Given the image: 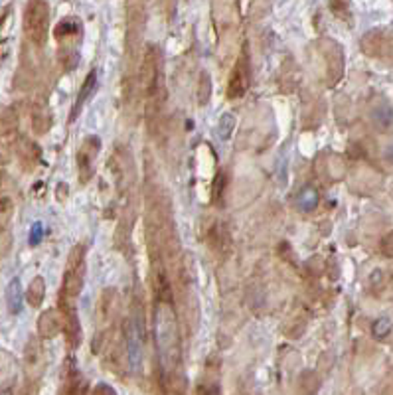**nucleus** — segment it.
<instances>
[{"label": "nucleus", "mask_w": 393, "mask_h": 395, "mask_svg": "<svg viewBox=\"0 0 393 395\" xmlns=\"http://www.w3.org/2000/svg\"><path fill=\"white\" fill-rule=\"evenodd\" d=\"M50 30V6L46 0H28L24 8V32L28 40L42 48Z\"/></svg>", "instance_id": "7ed1b4c3"}, {"label": "nucleus", "mask_w": 393, "mask_h": 395, "mask_svg": "<svg viewBox=\"0 0 393 395\" xmlns=\"http://www.w3.org/2000/svg\"><path fill=\"white\" fill-rule=\"evenodd\" d=\"M233 129H236V117H233L231 113H225L222 119H220V125H218V135H220V138H223V140H227V138L231 137Z\"/></svg>", "instance_id": "5701e85b"}, {"label": "nucleus", "mask_w": 393, "mask_h": 395, "mask_svg": "<svg viewBox=\"0 0 393 395\" xmlns=\"http://www.w3.org/2000/svg\"><path fill=\"white\" fill-rule=\"evenodd\" d=\"M42 235H44V225L38 222L30 229V245H38L42 241Z\"/></svg>", "instance_id": "c756f323"}, {"label": "nucleus", "mask_w": 393, "mask_h": 395, "mask_svg": "<svg viewBox=\"0 0 393 395\" xmlns=\"http://www.w3.org/2000/svg\"><path fill=\"white\" fill-rule=\"evenodd\" d=\"M12 207V202H10V198H2L0 200V214H6L8 209Z\"/></svg>", "instance_id": "473e14b6"}, {"label": "nucleus", "mask_w": 393, "mask_h": 395, "mask_svg": "<svg viewBox=\"0 0 393 395\" xmlns=\"http://www.w3.org/2000/svg\"><path fill=\"white\" fill-rule=\"evenodd\" d=\"M381 253H383L385 257L393 259V231L388 233V235L381 240Z\"/></svg>", "instance_id": "c85d7f7f"}, {"label": "nucleus", "mask_w": 393, "mask_h": 395, "mask_svg": "<svg viewBox=\"0 0 393 395\" xmlns=\"http://www.w3.org/2000/svg\"><path fill=\"white\" fill-rule=\"evenodd\" d=\"M156 2H158V8H160L162 16L170 22L172 18H174V12H176V4H178V0H156Z\"/></svg>", "instance_id": "bb28decb"}, {"label": "nucleus", "mask_w": 393, "mask_h": 395, "mask_svg": "<svg viewBox=\"0 0 393 395\" xmlns=\"http://www.w3.org/2000/svg\"><path fill=\"white\" fill-rule=\"evenodd\" d=\"M198 395H218V390L210 383H200L198 385Z\"/></svg>", "instance_id": "2f4dec72"}, {"label": "nucleus", "mask_w": 393, "mask_h": 395, "mask_svg": "<svg viewBox=\"0 0 393 395\" xmlns=\"http://www.w3.org/2000/svg\"><path fill=\"white\" fill-rule=\"evenodd\" d=\"M322 46V55L326 60V66H328V79H330V86H334L344 73V53L342 48L334 42V40H322L320 42Z\"/></svg>", "instance_id": "1a4fd4ad"}, {"label": "nucleus", "mask_w": 393, "mask_h": 395, "mask_svg": "<svg viewBox=\"0 0 393 395\" xmlns=\"http://www.w3.org/2000/svg\"><path fill=\"white\" fill-rule=\"evenodd\" d=\"M320 383H322V379L314 370H305L296 378V390L301 395H314L320 390Z\"/></svg>", "instance_id": "dca6fc26"}, {"label": "nucleus", "mask_w": 393, "mask_h": 395, "mask_svg": "<svg viewBox=\"0 0 393 395\" xmlns=\"http://www.w3.org/2000/svg\"><path fill=\"white\" fill-rule=\"evenodd\" d=\"M210 97H212V77L207 71H202L200 81H198V103L207 105Z\"/></svg>", "instance_id": "4be33fe9"}, {"label": "nucleus", "mask_w": 393, "mask_h": 395, "mask_svg": "<svg viewBox=\"0 0 393 395\" xmlns=\"http://www.w3.org/2000/svg\"><path fill=\"white\" fill-rule=\"evenodd\" d=\"M374 125L381 133H392L393 131V109L388 101H379L372 111Z\"/></svg>", "instance_id": "2eb2a0df"}, {"label": "nucleus", "mask_w": 393, "mask_h": 395, "mask_svg": "<svg viewBox=\"0 0 393 395\" xmlns=\"http://www.w3.org/2000/svg\"><path fill=\"white\" fill-rule=\"evenodd\" d=\"M225 186H227V176H225V172H220V174L216 176V182H214V200H220V198H222Z\"/></svg>", "instance_id": "cd10ccee"}, {"label": "nucleus", "mask_w": 393, "mask_h": 395, "mask_svg": "<svg viewBox=\"0 0 393 395\" xmlns=\"http://www.w3.org/2000/svg\"><path fill=\"white\" fill-rule=\"evenodd\" d=\"M149 0H127V52L133 53L140 44L147 22Z\"/></svg>", "instance_id": "39448f33"}, {"label": "nucleus", "mask_w": 393, "mask_h": 395, "mask_svg": "<svg viewBox=\"0 0 393 395\" xmlns=\"http://www.w3.org/2000/svg\"><path fill=\"white\" fill-rule=\"evenodd\" d=\"M99 146H101V140L97 137L86 138V142L81 144L79 153H77V168H79V178L81 182L86 184L91 176V166H93V158L99 153Z\"/></svg>", "instance_id": "9d476101"}, {"label": "nucleus", "mask_w": 393, "mask_h": 395, "mask_svg": "<svg viewBox=\"0 0 393 395\" xmlns=\"http://www.w3.org/2000/svg\"><path fill=\"white\" fill-rule=\"evenodd\" d=\"M91 395H117V392H115L111 385H107V383H99V385L93 390V394Z\"/></svg>", "instance_id": "7c9ffc66"}, {"label": "nucleus", "mask_w": 393, "mask_h": 395, "mask_svg": "<svg viewBox=\"0 0 393 395\" xmlns=\"http://www.w3.org/2000/svg\"><path fill=\"white\" fill-rule=\"evenodd\" d=\"M58 395H89V381L77 370L75 360L71 356L64 364L62 387H60V394Z\"/></svg>", "instance_id": "6e6552de"}, {"label": "nucleus", "mask_w": 393, "mask_h": 395, "mask_svg": "<svg viewBox=\"0 0 393 395\" xmlns=\"http://www.w3.org/2000/svg\"><path fill=\"white\" fill-rule=\"evenodd\" d=\"M60 330H62V316L58 314V310H44L40 314V318H38V334H40V338H44V340L55 338Z\"/></svg>", "instance_id": "9b49d317"}, {"label": "nucleus", "mask_w": 393, "mask_h": 395, "mask_svg": "<svg viewBox=\"0 0 393 395\" xmlns=\"http://www.w3.org/2000/svg\"><path fill=\"white\" fill-rule=\"evenodd\" d=\"M328 6L336 18H342V20L350 18V0H328Z\"/></svg>", "instance_id": "b1692460"}, {"label": "nucleus", "mask_w": 393, "mask_h": 395, "mask_svg": "<svg viewBox=\"0 0 393 395\" xmlns=\"http://www.w3.org/2000/svg\"><path fill=\"white\" fill-rule=\"evenodd\" d=\"M51 127V113L48 105L44 101H38L32 107V129L38 135H46Z\"/></svg>", "instance_id": "4468645a"}, {"label": "nucleus", "mask_w": 393, "mask_h": 395, "mask_svg": "<svg viewBox=\"0 0 393 395\" xmlns=\"http://www.w3.org/2000/svg\"><path fill=\"white\" fill-rule=\"evenodd\" d=\"M55 40L58 42H66L69 38H73L75 34H79V26H77V22L73 20V18H66V20H62L58 26H55Z\"/></svg>", "instance_id": "412c9836"}, {"label": "nucleus", "mask_w": 393, "mask_h": 395, "mask_svg": "<svg viewBox=\"0 0 393 395\" xmlns=\"http://www.w3.org/2000/svg\"><path fill=\"white\" fill-rule=\"evenodd\" d=\"M6 305L10 314H20L22 310V285L20 279H12L6 287Z\"/></svg>", "instance_id": "a211bd4d"}, {"label": "nucleus", "mask_w": 393, "mask_h": 395, "mask_svg": "<svg viewBox=\"0 0 393 395\" xmlns=\"http://www.w3.org/2000/svg\"><path fill=\"white\" fill-rule=\"evenodd\" d=\"M40 358H42V348H40V342L38 338L32 336L28 344H26V350H24V361H26V368L28 370H34L36 366L40 364Z\"/></svg>", "instance_id": "aec40b11"}, {"label": "nucleus", "mask_w": 393, "mask_h": 395, "mask_svg": "<svg viewBox=\"0 0 393 395\" xmlns=\"http://www.w3.org/2000/svg\"><path fill=\"white\" fill-rule=\"evenodd\" d=\"M58 310L62 316V330L66 334V342L71 350H75L81 344V324L77 318L75 301H60L58 298Z\"/></svg>", "instance_id": "0eeeda50"}, {"label": "nucleus", "mask_w": 393, "mask_h": 395, "mask_svg": "<svg viewBox=\"0 0 393 395\" xmlns=\"http://www.w3.org/2000/svg\"><path fill=\"white\" fill-rule=\"evenodd\" d=\"M154 332H156V344L160 348V356L166 370H174L180 364V340H178L176 318L168 303L158 301L154 307Z\"/></svg>", "instance_id": "f257e3e1"}, {"label": "nucleus", "mask_w": 393, "mask_h": 395, "mask_svg": "<svg viewBox=\"0 0 393 395\" xmlns=\"http://www.w3.org/2000/svg\"><path fill=\"white\" fill-rule=\"evenodd\" d=\"M0 188H2V174H0Z\"/></svg>", "instance_id": "f704fd0d"}, {"label": "nucleus", "mask_w": 393, "mask_h": 395, "mask_svg": "<svg viewBox=\"0 0 393 395\" xmlns=\"http://www.w3.org/2000/svg\"><path fill=\"white\" fill-rule=\"evenodd\" d=\"M140 87L147 95L149 101H156L158 95H162L160 87V52L156 46H149L144 58H142V68H140ZM162 101V99H158Z\"/></svg>", "instance_id": "20e7f679"}, {"label": "nucleus", "mask_w": 393, "mask_h": 395, "mask_svg": "<svg viewBox=\"0 0 393 395\" xmlns=\"http://www.w3.org/2000/svg\"><path fill=\"white\" fill-rule=\"evenodd\" d=\"M18 153L22 156V160H32V162L40 160V149H38V144L30 142V140H24Z\"/></svg>", "instance_id": "393cba45"}, {"label": "nucleus", "mask_w": 393, "mask_h": 395, "mask_svg": "<svg viewBox=\"0 0 393 395\" xmlns=\"http://www.w3.org/2000/svg\"><path fill=\"white\" fill-rule=\"evenodd\" d=\"M44 296H46V281L42 277H34L32 283L28 285V291H26V301L30 307H42L44 303Z\"/></svg>", "instance_id": "f3484780"}, {"label": "nucleus", "mask_w": 393, "mask_h": 395, "mask_svg": "<svg viewBox=\"0 0 393 395\" xmlns=\"http://www.w3.org/2000/svg\"><path fill=\"white\" fill-rule=\"evenodd\" d=\"M86 281V245H75L69 251L64 283L60 289V301H75L84 289Z\"/></svg>", "instance_id": "f03ea898"}, {"label": "nucleus", "mask_w": 393, "mask_h": 395, "mask_svg": "<svg viewBox=\"0 0 393 395\" xmlns=\"http://www.w3.org/2000/svg\"><path fill=\"white\" fill-rule=\"evenodd\" d=\"M0 395H12V390H0Z\"/></svg>", "instance_id": "72a5a7b5"}, {"label": "nucleus", "mask_w": 393, "mask_h": 395, "mask_svg": "<svg viewBox=\"0 0 393 395\" xmlns=\"http://www.w3.org/2000/svg\"><path fill=\"white\" fill-rule=\"evenodd\" d=\"M390 332H392V320L390 318H377L376 322H374V327H372V334L376 338H379V340L390 336Z\"/></svg>", "instance_id": "a878e982"}, {"label": "nucleus", "mask_w": 393, "mask_h": 395, "mask_svg": "<svg viewBox=\"0 0 393 395\" xmlns=\"http://www.w3.org/2000/svg\"><path fill=\"white\" fill-rule=\"evenodd\" d=\"M359 46H362V52L366 53V55H370V58H379V55H383V52H385L388 40H385L383 32H379V30H370L368 34H364L362 42H359Z\"/></svg>", "instance_id": "ddd939ff"}, {"label": "nucleus", "mask_w": 393, "mask_h": 395, "mask_svg": "<svg viewBox=\"0 0 393 395\" xmlns=\"http://www.w3.org/2000/svg\"><path fill=\"white\" fill-rule=\"evenodd\" d=\"M318 202H320V196H318L316 188H312V186H305V188L299 192V196H296V206L301 207L303 212L316 209Z\"/></svg>", "instance_id": "6ab92c4d"}, {"label": "nucleus", "mask_w": 393, "mask_h": 395, "mask_svg": "<svg viewBox=\"0 0 393 395\" xmlns=\"http://www.w3.org/2000/svg\"><path fill=\"white\" fill-rule=\"evenodd\" d=\"M95 89H97V71L95 69H91L89 73H87L86 81H84V86L79 89V93H77V99H75V105L71 107V115H69V123H73V120L77 119V115H79V111L84 109V105L86 101L95 93Z\"/></svg>", "instance_id": "f8f14e48"}, {"label": "nucleus", "mask_w": 393, "mask_h": 395, "mask_svg": "<svg viewBox=\"0 0 393 395\" xmlns=\"http://www.w3.org/2000/svg\"><path fill=\"white\" fill-rule=\"evenodd\" d=\"M249 81H251V71H249V52L247 46L243 48V52L238 58L233 71L229 75V84H227V97L229 99H240L247 93L249 89Z\"/></svg>", "instance_id": "423d86ee"}]
</instances>
